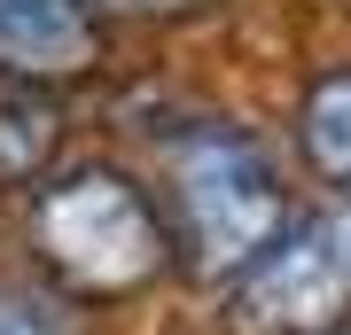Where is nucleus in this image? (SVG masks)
<instances>
[{"instance_id":"5","label":"nucleus","mask_w":351,"mask_h":335,"mask_svg":"<svg viewBox=\"0 0 351 335\" xmlns=\"http://www.w3.org/2000/svg\"><path fill=\"white\" fill-rule=\"evenodd\" d=\"M289 140H297V164L320 187H336V203H351V62H320L297 86V110H289Z\"/></svg>"},{"instance_id":"4","label":"nucleus","mask_w":351,"mask_h":335,"mask_svg":"<svg viewBox=\"0 0 351 335\" xmlns=\"http://www.w3.org/2000/svg\"><path fill=\"white\" fill-rule=\"evenodd\" d=\"M101 71V8L94 0H0V78L71 86Z\"/></svg>"},{"instance_id":"7","label":"nucleus","mask_w":351,"mask_h":335,"mask_svg":"<svg viewBox=\"0 0 351 335\" xmlns=\"http://www.w3.org/2000/svg\"><path fill=\"white\" fill-rule=\"evenodd\" d=\"M0 335H78V320L55 288H8L0 281Z\"/></svg>"},{"instance_id":"9","label":"nucleus","mask_w":351,"mask_h":335,"mask_svg":"<svg viewBox=\"0 0 351 335\" xmlns=\"http://www.w3.org/2000/svg\"><path fill=\"white\" fill-rule=\"evenodd\" d=\"M336 8H343V16H351V0H336Z\"/></svg>"},{"instance_id":"3","label":"nucleus","mask_w":351,"mask_h":335,"mask_svg":"<svg viewBox=\"0 0 351 335\" xmlns=\"http://www.w3.org/2000/svg\"><path fill=\"white\" fill-rule=\"evenodd\" d=\"M226 335H351V203L304 211L281 226V242L219 288Z\"/></svg>"},{"instance_id":"6","label":"nucleus","mask_w":351,"mask_h":335,"mask_svg":"<svg viewBox=\"0 0 351 335\" xmlns=\"http://www.w3.org/2000/svg\"><path fill=\"white\" fill-rule=\"evenodd\" d=\"M63 156V101L55 86L0 78V195H39Z\"/></svg>"},{"instance_id":"1","label":"nucleus","mask_w":351,"mask_h":335,"mask_svg":"<svg viewBox=\"0 0 351 335\" xmlns=\"http://www.w3.org/2000/svg\"><path fill=\"white\" fill-rule=\"evenodd\" d=\"M24 249L63 304H133L180 265L164 195L101 156L24 195Z\"/></svg>"},{"instance_id":"8","label":"nucleus","mask_w":351,"mask_h":335,"mask_svg":"<svg viewBox=\"0 0 351 335\" xmlns=\"http://www.w3.org/2000/svg\"><path fill=\"white\" fill-rule=\"evenodd\" d=\"M94 8L125 24H195V16H219L226 0H94Z\"/></svg>"},{"instance_id":"2","label":"nucleus","mask_w":351,"mask_h":335,"mask_svg":"<svg viewBox=\"0 0 351 335\" xmlns=\"http://www.w3.org/2000/svg\"><path fill=\"white\" fill-rule=\"evenodd\" d=\"M164 211H172L180 273L234 288L289 226V187L274 149L234 117H195L164 133Z\"/></svg>"}]
</instances>
